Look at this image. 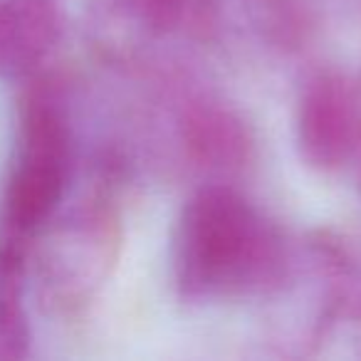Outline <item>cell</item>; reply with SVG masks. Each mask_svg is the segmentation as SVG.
I'll return each instance as SVG.
<instances>
[{"label":"cell","instance_id":"1","mask_svg":"<svg viewBox=\"0 0 361 361\" xmlns=\"http://www.w3.org/2000/svg\"><path fill=\"white\" fill-rule=\"evenodd\" d=\"M171 257L176 285L191 300L262 292L285 270L280 233L226 183L203 186L180 208Z\"/></svg>","mask_w":361,"mask_h":361},{"label":"cell","instance_id":"2","mask_svg":"<svg viewBox=\"0 0 361 361\" xmlns=\"http://www.w3.org/2000/svg\"><path fill=\"white\" fill-rule=\"evenodd\" d=\"M23 85L16 156L0 198V240L30 247L67 196L75 131L60 82L42 72Z\"/></svg>","mask_w":361,"mask_h":361},{"label":"cell","instance_id":"3","mask_svg":"<svg viewBox=\"0 0 361 361\" xmlns=\"http://www.w3.org/2000/svg\"><path fill=\"white\" fill-rule=\"evenodd\" d=\"M116 250V221L99 201L57 213L35 235L27 270L35 277L42 305L72 312L90 302L102 285Z\"/></svg>","mask_w":361,"mask_h":361},{"label":"cell","instance_id":"4","mask_svg":"<svg viewBox=\"0 0 361 361\" xmlns=\"http://www.w3.org/2000/svg\"><path fill=\"white\" fill-rule=\"evenodd\" d=\"M297 151L319 173L344 169L361 146V87L339 70H322L297 104Z\"/></svg>","mask_w":361,"mask_h":361},{"label":"cell","instance_id":"5","mask_svg":"<svg viewBox=\"0 0 361 361\" xmlns=\"http://www.w3.org/2000/svg\"><path fill=\"white\" fill-rule=\"evenodd\" d=\"M62 37L55 0H0V80L27 82L47 72Z\"/></svg>","mask_w":361,"mask_h":361},{"label":"cell","instance_id":"6","mask_svg":"<svg viewBox=\"0 0 361 361\" xmlns=\"http://www.w3.org/2000/svg\"><path fill=\"white\" fill-rule=\"evenodd\" d=\"M193 6L196 0H90L87 25L102 50L114 52L124 40L176 32Z\"/></svg>","mask_w":361,"mask_h":361},{"label":"cell","instance_id":"7","mask_svg":"<svg viewBox=\"0 0 361 361\" xmlns=\"http://www.w3.org/2000/svg\"><path fill=\"white\" fill-rule=\"evenodd\" d=\"M30 247L0 240V361H20L30 354L32 329L25 307Z\"/></svg>","mask_w":361,"mask_h":361},{"label":"cell","instance_id":"8","mask_svg":"<svg viewBox=\"0 0 361 361\" xmlns=\"http://www.w3.org/2000/svg\"><path fill=\"white\" fill-rule=\"evenodd\" d=\"M186 144L208 169H238L250 159V136L235 114L221 106H198L188 114Z\"/></svg>","mask_w":361,"mask_h":361}]
</instances>
